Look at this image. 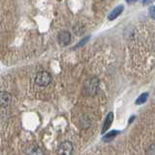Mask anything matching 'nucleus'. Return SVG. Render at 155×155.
Returning a JSON list of instances; mask_svg holds the SVG:
<instances>
[{"label": "nucleus", "instance_id": "obj_1", "mask_svg": "<svg viewBox=\"0 0 155 155\" xmlns=\"http://www.w3.org/2000/svg\"><path fill=\"white\" fill-rule=\"evenodd\" d=\"M52 81V77L48 72H40L35 77V82L39 86H48Z\"/></svg>", "mask_w": 155, "mask_h": 155}, {"label": "nucleus", "instance_id": "obj_2", "mask_svg": "<svg viewBox=\"0 0 155 155\" xmlns=\"http://www.w3.org/2000/svg\"><path fill=\"white\" fill-rule=\"evenodd\" d=\"M99 87V80L97 78H92L86 81L84 85V92L87 95H95Z\"/></svg>", "mask_w": 155, "mask_h": 155}, {"label": "nucleus", "instance_id": "obj_3", "mask_svg": "<svg viewBox=\"0 0 155 155\" xmlns=\"http://www.w3.org/2000/svg\"><path fill=\"white\" fill-rule=\"evenodd\" d=\"M73 152V144L66 140L60 143L59 147H58V154H64V155H70Z\"/></svg>", "mask_w": 155, "mask_h": 155}, {"label": "nucleus", "instance_id": "obj_4", "mask_svg": "<svg viewBox=\"0 0 155 155\" xmlns=\"http://www.w3.org/2000/svg\"><path fill=\"white\" fill-rule=\"evenodd\" d=\"M58 42L61 46H67L71 42V34L68 31H61L58 34Z\"/></svg>", "mask_w": 155, "mask_h": 155}, {"label": "nucleus", "instance_id": "obj_5", "mask_svg": "<svg viewBox=\"0 0 155 155\" xmlns=\"http://www.w3.org/2000/svg\"><path fill=\"white\" fill-rule=\"evenodd\" d=\"M11 100V96L6 91H0V108L7 107Z\"/></svg>", "mask_w": 155, "mask_h": 155}, {"label": "nucleus", "instance_id": "obj_6", "mask_svg": "<svg viewBox=\"0 0 155 155\" xmlns=\"http://www.w3.org/2000/svg\"><path fill=\"white\" fill-rule=\"evenodd\" d=\"M114 113H111V111H110V113H109L108 115H107L106 120H105L104 125H103V128H102V133H103V134H105L106 131L110 127V125H111V123H113V121H114Z\"/></svg>", "mask_w": 155, "mask_h": 155}, {"label": "nucleus", "instance_id": "obj_7", "mask_svg": "<svg viewBox=\"0 0 155 155\" xmlns=\"http://www.w3.org/2000/svg\"><path fill=\"white\" fill-rule=\"evenodd\" d=\"M123 9H124V7L122 6V5H119V6L114 8V11L109 15V19H110V21H113V19H115L116 18H117L119 15L123 12Z\"/></svg>", "mask_w": 155, "mask_h": 155}, {"label": "nucleus", "instance_id": "obj_8", "mask_svg": "<svg viewBox=\"0 0 155 155\" xmlns=\"http://www.w3.org/2000/svg\"><path fill=\"white\" fill-rule=\"evenodd\" d=\"M147 98H148V93L147 92H145V93H143L139 96V98H137L135 103H136V105H142L144 103V102H147Z\"/></svg>", "mask_w": 155, "mask_h": 155}, {"label": "nucleus", "instance_id": "obj_9", "mask_svg": "<svg viewBox=\"0 0 155 155\" xmlns=\"http://www.w3.org/2000/svg\"><path fill=\"white\" fill-rule=\"evenodd\" d=\"M117 134H118V131H111L110 133H107L106 136L103 138V140L104 142H110Z\"/></svg>", "mask_w": 155, "mask_h": 155}, {"label": "nucleus", "instance_id": "obj_10", "mask_svg": "<svg viewBox=\"0 0 155 155\" xmlns=\"http://www.w3.org/2000/svg\"><path fill=\"white\" fill-rule=\"evenodd\" d=\"M147 154H152V155H155V144L150 145V147L147 148Z\"/></svg>", "mask_w": 155, "mask_h": 155}, {"label": "nucleus", "instance_id": "obj_11", "mask_svg": "<svg viewBox=\"0 0 155 155\" xmlns=\"http://www.w3.org/2000/svg\"><path fill=\"white\" fill-rule=\"evenodd\" d=\"M88 39H89V37H85L84 39H82V41H81L79 44H78V45L75 47V48H80V47H81V46H84V44H85L87 41H88Z\"/></svg>", "mask_w": 155, "mask_h": 155}, {"label": "nucleus", "instance_id": "obj_12", "mask_svg": "<svg viewBox=\"0 0 155 155\" xmlns=\"http://www.w3.org/2000/svg\"><path fill=\"white\" fill-rule=\"evenodd\" d=\"M149 16L151 17L153 19H155V6L149 9Z\"/></svg>", "mask_w": 155, "mask_h": 155}, {"label": "nucleus", "instance_id": "obj_13", "mask_svg": "<svg viewBox=\"0 0 155 155\" xmlns=\"http://www.w3.org/2000/svg\"><path fill=\"white\" fill-rule=\"evenodd\" d=\"M152 2V0H143V5H148V4H150Z\"/></svg>", "mask_w": 155, "mask_h": 155}, {"label": "nucleus", "instance_id": "obj_14", "mask_svg": "<svg viewBox=\"0 0 155 155\" xmlns=\"http://www.w3.org/2000/svg\"><path fill=\"white\" fill-rule=\"evenodd\" d=\"M137 0H126V2L129 3V4H133L134 2H136Z\"/></svg>", "mask_w": 155, "mask_h": 155}, {"label": "nucleus", "instance_id": "obj_15", "mask_svg": "<svg viewBox=\"0 0 155 155\" xmlns=\"http://www.w3.org/2000/svg\"><path fill=\"white\" fill-rule=\"evenodd\" d=\"M134 118H135V116H132V118H131V120L129 121V123H132V121L134 120Z\"/></svg>", "mask_w": 155, "mask_h": 155}]
</instances>
